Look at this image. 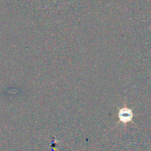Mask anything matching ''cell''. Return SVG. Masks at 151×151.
<instances>
[{
  "instance_id": "1",
  "label": "cell",
  "mask_w": 151,
  "mask_h": 151,
  "mask_svg": "<svg viewBox=\"0 0 151 151\" xmlns=\"http://www.w3.org/2000/svg\"><path fill=\"white\" fill-rule=\"evenodd\" d=\"M132 112L129 110V109H122L120 112H119V117H120V120L123 121V122H128L132 119Z\"/></svg>"
}]
</instances>
